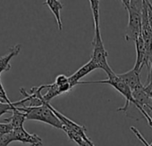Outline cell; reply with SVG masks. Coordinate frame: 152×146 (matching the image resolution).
Segmentation results:
<instances>
[{
  "label": "cell",
  "instance_id": "44dd1931",
  "mask_svg": "<svg viewBox=\"0 0 152 146\" xmlns=\"http://www.w3.org/2000/svg\"><path fill=\"white\" fill-rule=\"evenodd\" d=\"M152 82V59H151V62H150V66L148 69V79H147V84Z\"/></svg>",
  "mask_w": 152,
  "mask_h": 146
},
{
  "label": "cell",
  "instance_id": "ba28073f",
  "mask_svg": "<svg viewBox=\"0 0 152 146\" xmlns=\"http://www.w3.org/2000/svg\"><path fill=\"white\" fill-rule=\"evenodd\" d=\"M96 69H99L98 65L95 63L94 61H92L91 59L90 61H88L82 68H80L77 71H75L72 76L69 77V83H70L71 87H74L75 86H77L79 84L80 80L83 77H85L86 75H88L89 73H91V71L95 70Z\"/></svg>",
  "mask_w": 152,
  "mask_h": 146
},
{
  "label": "cell",
  "instance_id": "7a4b0ae2",
  "mask_svg": "<svg viewBox=\"0 0 152 146\" xmlns=\"http://www.w3.org/2000/svg\"><path fill=\"white\" fill-rule=\"evenodd\" d=\"M50 103H45L44 105L39 107H16L19 111L26 115V119L41 121L48 124L57 129L63 130L64 125L61 120L49 108Z\"/></svg>",
  "mask_w": 152,
  "mask_h": 146
},
{
  "label": "cell",
  "instance_id": "7c38bea8",
  "mask_svg": "<svg viewBox=\"0 0 152 146\" xmlns=\"http://www.w3.org/2000/svg\"><path fill=\"white\" fill-rule=\"evenodd\" d=\"M132 97H133V100H134V104L137 108L138 107H140V108H143L144 110L148 106L150 105L151 103V99L148 96V95L145 93L144 89L141 88V89H138V90H135L132 92Z\"/></svg>",
  "mask_w": 152,
  "mask_h": 146
},
{
  "label": "cell",
  "instance_id": "d6986e66",
  "mask_svg": "<svg viewBox=\"0 0 152 146\" xmlns=\"http://www.w3.org/2000/svg\"><path fill=\"white\" fill-rule=\"evenodd\" d=\"M145 93L148 95V96L152 100V82H149L148 84H146L143 87Z\"/></svg>",
  "mask_w": 152,
  "mask_h": 146
},
{
  "label": "cell",
  "instance_id": "7402d4cb",
  "mask_svg": "<svg viewBox=\"0 0 152 146\" xmlns=\"http://www.w3.org/2000/svg\"><path fill=\"white\" fill-rule=\"evenodd\" d=\"M82 146H95V145L93 144L92 141H91V140H90V141H88V142H87V141H85Z\"/></svg>",
  "mask_w": 152,
  "mask_h": 146
},
{
  "label": "cell",
  "instance_id": "3957f363",
  "mask_svg": "<svg viewBox=\"0 0 152 146\" xmlns=\"http://www.w3.org/2000/svg\"><path fill=\"white\" fill-rule=\"evenodd\" d=\"M94 30H95V34L92 41L93 52H92L91 60L95 61L99 69H102L109 77L111 75H114L115 72L112 70V69L110 68L107 62L108 54L103 44L99 25H94Z\"/></svg>",
  "mask_w": 152,
  "mask_h": 146
},
{
  "label": "cell",
  "instance_id": "6da1fadb",
  "mask_svg": "<svg viewBox=\"0 0 152 146\" xmlns=\"http://www.w3.org/2000/svg\"><path fill=\"white\" fill-rule=\"evenodd\" d=\"M129 15L128 26L125 31L126 41H136L141 34V16L143 1L140 0H123L121 1Z\"/></svg>",
  "mask_w": 152,
  "mask_h": 146
},
{
  "label": "cell",
  "instance_id": "cb8c5ba5",
  "mask_svg": "<svg viewBox=\"0 0 152 146\" xmlns=\"http://www.w3.org/2000/svg\"><path fill=\"white\" fill-rule=\"evenodd\" d=\"M0 138H1V134H0Z\"/></svg>",
  "mask_w": 152,
  "mask_h": 146
},
{
  "label": "cell",
  "instance_id": "52a82bcc",
  "mask_svg": "<svg viewBox=\"0 0 152 146\" xmlns=\"http://www.w3.org/2000/svg\"><path fill=\"white\" fill-rule=\"evenodd\" d=\"M14 136L15 141H19L23 143L30 144L31 146H41L42 139L36 134L28 133L24 127L17 128L14 130Z\"/></svg>",
  "mask_w": 152,
  "mask_h": 146
},
{
  "label": "cell",
  "instance_id": "9a60e30c",
  "mask_svg": "<svg viewBox=\"0 0 152 146\" xmlns=\"http://www.w3.org/2000/svg\"><path fill=\"white\" fill-rule=\"evenodd\" d=\"M15 136H14V131L9 134H1L0 138V146H8V144L12 142H15Z\"/></svg>",
  "mask_w": 152,
  "mask_h": 146
},
{
  "label": "cell",
  "instance_id": "ac0fdd59",
  "mask_svg": "<svg viewBox=\"0 0 152 146\" xmlns=\"http://www.w3.org/2000/svg\"><path fill=\"white\" fill-rule=\"evenodd\" d=\"M55 83H56L57 86H59V87L64 86V85L69 83V77H66V76H64V75H63V74L58 75V76L56 78Z\"/></svg>",
  "mask_w": 152,
  "mask_h": 146
},
{
  "label": "cell",
  "instance_id": "5bb4252c",
  "mask_svg": "<svg viewBox=\"0 0 152 146\" xmlns=\"http://www.w3.org/2000/svg\"><path fill=\"white\" fill-rule=\"evenodd\" d=\"M16 107H15L14 103L13 104H9L7 103H5L4 101L0 100V117H1L3 114L6 113H13V111L15 110Z\"/></svg>",
  "mask_w": 152,
  "mask_h": 146
},
{
  "label": "cell",
  "instance_id": "8fae6325",
  "mask_svg": "<svg viewBox=\"0 0 152 146\" xmlns=\"http://www.w3.org/2000/svg\"><path fill=\"white\" fill-rule=\"evenodd\" d=\"M44 5L48 6V8L50 9V11L53 13L56 23H57V27L59 30H63V23H62V20H61V14L60 12L63 8V5L61 4L60 1H57V0H47V1L44 2Z\"/></svg>",
  "mask_w": 152,
  "mask_h": 146
},
{
  "label": "cell",
  "instance_id": "4fadbf2b",
  "mask_svg": "<svg viewBox=\"0 0 152 146\" xmlns=\"http://www.w3.org/2000/svg\"><path fill=\"white\" fill-rule=\"evenodd\" d=\"M91 8L92 11L93 15V22L94 24H99L100 22V16H99V1L98 0H91Z\"/></svg>",
  "mask_w": 152,
  "mask_h": 146
},
{
  "label": "cell",
  "instance_id": "2e32d148",
  "mask_svg": "<svg viewBox=\"0 0 152 146\" xmlns=\"http://www.w3.org/2000/svg\"><path fill=\"white\" fill-rule=\"evenodd\" d=\"M14 131V127L9 123H0V134H6L12 133Z\"/></svg>",
  "mask_w": 152,
  "mask_h": 146
},
{
  "label": "cell",
  "instance_id": "ffe728a7",
  "mask_svg": "<svg viewBox=\"0 0 152 146\" xmlns=\"http://www.w3.org/2000/svg\"><path fill=\"white\" fill-rule=\"evenodd\" d=\"M147 2V7H148V21L150 23V26L152 28V4L150 1H148L146 0Z\"/></svg>",
  "mask_w": 152,
  "mask_h": 146
},
{
  "label": "cell",
  "instance_id": "9c48e42d",
  "mask_svg": "<svg viewBox=\"0 0 152 146\" xmlns=\"http://www.w3.org/2000/svg\"><path fill=\"white\" fill-rule=\"evenodd\" d=\"M20 51H21V45L17 44V45H15L13 47H11V49L7 54L0 57V75H1L2 72L8 71L11 69L12 65H11L10 61L14 57H15L19 54Z\"/></svg>",
  "mask_w": 152,
  "mask_h": 146
},
{
  "label": "cell",
  "instance_id": "5b68a950",
  "mask_svg": "<svg viewBox=\"0 0 152 146\" xmlns=\"http://www.w3.org/2000/svg\"><path fill=\"white\" fill-rule=\"evenodd\" d=\"M135 46H136V61H135L133 68L140 72L143 66L145 65V66H147V68L148 69L149 66H150V61L148 58L145 42H144V39L142 38L141 34L136 39Z\"/></svg>",
  "mask_w": 152,
  "mask_h": 146
},
{
  "label": "cell",
  "instance_id": "e0dca14e",
  "mask_svg": "<svg viewBox=\"0 0 152 146\" xmlns=\"http://www.w3.org/2000/svg\"><path fill=\"white\" fill-rule=\"evenodd\" d=\"M0 100L1 101H4L5 103H7L9 104H13L14 103H12L9 98L7 97V92L5 91V88L2 85V82H1V79H0Z\"/></svg>",
  "mask_w": 152,
  "mask_h": 146
},
{
  "label": "cell",
  "instance_id": "277c9868",
  "mask_svg": "<svg viewBox=\"0 0 152 146\" xmlns=\"http://www.w3.org/2000/svg\"><path fill=\"white\" fill-rule=\"evenodd\" d=\"M87 84H107L111 87H113L115 90H117L124 98H125V103L123 107L119 108L117 111H123L126 112V111L129 109L130 103L134 104V100L132 97V91L131 88L117 76V74L111 75L108 77L107 80H99V81H80L78 85H87Z\"/></svg>",
  "mask_w": 152,
  "mask_h": 146
},
{
  "label": "cell",
  "instance_id": "30bf717a",
  "mask_svg": "<svg viewBox=\"0 0 152 146\" xmlns=\"http://www.w3.org/2000/svg\"><path fill=\"white\" fill-rule=\"evenodd\" d=\"M26 120V115L24 112L19 111L17 108H15V110L13 111L12 116L8 119H4V122L6 123H9L13 127L14 130L17 129V128H21L23 127V123Z\"/></svg>",
  "mask_w": 152,
  "mask_h": 146
},
{
  "label": "cell",
  "instance_id": "603a6c76",
  "mask_svg": "<svg viewBox=\"0 0 152 146\" xmlns=\"http://www.w3.org/2000/svg\"><path fill=\"white\" fill-rule=\"evenodd\" d=\"M147 108H148V109H149V110H150V111H152V106H151V105H148V106Z\"/></svg>",
  "mask_w": 152,
  "mask_h": 146
},
{
  "label": "cell",
  "instance_id": "8992f818",
  "mask_svg": "<svg viewBox=\"0 0 152 146\" xmlns=\"http://www.w3.org/2000/svg\"><path fill=\"white\" fill-rule=\"evenodd\" d=\"M140 71L132 68L131 70L122 73V74H117V76L131 88V90L133 92L138 89H141L144 87L140 81Z\"/></svg>",
  "mask_w": 152,
  "mask_h": 146
}]
</instances>
